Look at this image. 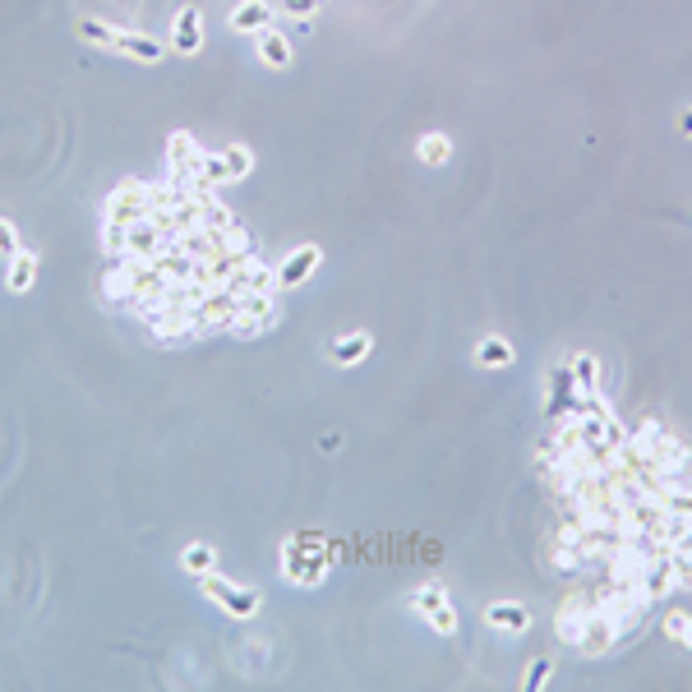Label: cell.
Wrapping results in <instances>:
<instances>
[{
    "instance_id": "1",
    "label": "cell",
    "mask_w": 692,
    "mask_h": 692,
    "mask_svg": "<svg viewBox=\"0 0 692 692\" xmlns=\"http://www.w3.org/2000/svg\"><path fill=\"white\" fill-rule=\"evenodd\" d=\"M328 568H333V554H328L323 540L291 536L287 545H282V577H287L291 586H319L323 577H328Z\"/></svg>"
},
{
    "instance_id": "27",
    "label": "cell",
    "mask_w": 692,
    "mask_h": 692,
    "mask_svg": "<svg viewBox=\"0 0 692 692\" xmlns=\"http://www.w3.org/2000/svg\"><path fill=\"white\" fill-rule=\"evenodd\" d=\"M19 250H24V245H19V231H14V222H10V217H0V259H14Z\"/></svg>"
},
{
    "instance_id": "5",
    "label": "cell",
    "mask_w": 692,
    "mask_h": 692,
    "mask_svg": "<svg viewBox=\"0 0 692 692\" xmlns=\"http://www.w3.org/2000/svg\"><path fill=\"white\" fill-rule=\"evenodd\" d=\"M277 323H282V310H277L273 291H250V296H240L236 305V319H231V337H263L273 333Z\"/></svg>"
},
{
    "instance_id": "31",
    "label": "cell",
    "mask_w": 692,
    "mask_h": 692,
    "mask_svg": "<svg viewBox=\"0 0 692 692\" xmlns=\"http://www.w3.org/2000/svg\"><path fill=\"white\" fill-rule=\"evenodd\" d=\"M679 134H688V139H692V111H683V116H679Z\"/></svg>"
},
{
    "instance_id": "28",
    "label": "cell",
    "mask_w": 692,
    "mask_h": 692,
    "mask_svg": "<svg viewBox=\"0 0 692 692\" xmlns=\"http://www.w3.org/2000/svg\"><path fill=\"white\" fill-rule=\"evenodd\" d=\"M319 5H323V0H282V10H287L296 24H310L314 14H319Z\"/></svg>"
},
{
    "instance_id": "26",
    "label": "cell",
    "mask_w": 692,
    "mask_h": 692,
    "mask_svg": "<svg viewBox=\"0 0 692 692\" xmlns=\"http://www.w3.org/2000/svg\"><path fill=\"white\" fill-rule=\"evenodd\" d=\"M665 554H669V563H674V577H679V591H692V549L669 545Z\"/></svg>"
},
{
    "instance_id": "19",
    "label": "cell",
    "mask_w": 692,
    "mask_h": 692,
    "mask_svg": "<svg viewBox=\"0 0 692 692\" xmlns=\"http://www.w3.org/2000/svg\"><path fill=\"white\" fill-rule=\"evenodd\" d=\"M37 268H42V263H37V254L33 250H19L10 259V268H5V291H10V296H24V291H33L37 287Z\"/></svg>"
},
{
    "instance_id": "25",
    "label": "cell",
    "mask_w": 692,
    "mask_h": 692,
    "mask_svg": "<svg viewBox=\"0 0 692 692\" xmlns=\"http://www.w3.org/2000/svg\"><path fill=\"white\" fill-rule=\"evenodd\" d=\"M549 674H554V660L549 656H536L531 665H526V674H522V692H540L549 683Z\"/></svg>"
},
{
    "instance_id": "22",
    "label": "cell",
    "mask_w": 692,
    "mask_h": 692,
    "mask_svg": "<svg viewBox=\"0 0 692 692\" xmlns=\"http://www.w3.org/2000/svg\"><path fill=\"white\" fill-rule=\"evenodd\" d=\"M74 33L84 37L88 47L116 51V37H120V28H116V24H107V19H93V14H84V19H79V24H74Z\"/></svg>"
},
{
    "instance_id": "23",
    "label": "cell",
    "mask_w": 692,
    "mask_h": 692,
    "mask_svg": "<svg viewBox=\"0 0 692 692\" xmlns=\"http://www.w3.org/2000/svg\"><path fill=\"white\" fill-rule=\"evenodd\" d=\"M568 365H573V379H577V393L582 397H596L600 393V383H605V370H600V360L596 356H573L568 360Z\"/></svg>"
},
{
    "instance_id": "21",
    "label": "cell",
    "mask_w": 692,
    "mask_h": 692,
    "mask_svg": "<svg viewBox=\"0 0 692 692\" xmlns=\"http://www.w3.org/2000/svg\"><path fill=\"white\" fill-rule=\"evenodd\" d=\"M517 360V351H513V342H508V337H485V342L476 346V365L480 370H508V365H513Z\"/></svg>"
},
{
    "instance_id": "2",
    "label": "cell",
    "mask_w": 692,
    "mask_h": 692,
    "mask_svg": "<svg viewBox=\"0 0 692 692\" xmlns=\"http://www.w3.org/2000/svg\"><path fill=\"white\" fill-rule=\"evenodd\" d=\"M199 591L213 600L222 614H231L236 623L259 619V609H263V591H259V586H240V582H231V577H222V573L199 577Z\"/></svg>"
},
{
    "instance_id": "32",
    "label": "cell",
    "mask_w": 692,
    "mask_h": 692,
    "mask_svg": "<svg viewBox=\"0 0 692 692\" xmlns=\"http://www.w3.org/2000/svg\"><path fill=\"white\" fill-rule=\"evenodd\" d=\"M679 642H683V646H688V651H692V614H688V628H683V637H679Z\"/></svg>"
},
{
    "instance_id": "24",
    "label": "cell",
    "mask_w": 692,
    "mask_h": 692,
    "mask_svg": "<svg viewBox=\"0 0 692 692\" xmlns=\"http://www.w3.org/2000/svg\"><path fill=\"white\" fill-rule=\"evenodd\" d=\"M416 157L425 162V167H448L453 162V139L448 134H420V144H416Z\"/></svg>"
},
{
    "instance_id": "3",
    "label": "cell",
    "mask_w": 692,
    "mask_h": 692,
    "mask_svg": "<svg viewBox=\"0 0 692 692\" xmlns=\"http://www.w3.org/2000/svg\"><path fill=\"white\" fill-rule=\"evenodd\" d=\"M102 217H107L111 227H139L153 217V199H148V185L144 180H120L116 190L107 194L102 203Z\"/></svg>"
},
{
    "instance_id": "4",
    "label": "cell",
    "mask_w": 692,
    "mask_h": 692,
    "mask_svg": "<svg viewBox=\"0 0 692 692\" xmlns=\"http://www.w3.org/2000/svg\"><path fill=\"white\" fill-rule=\"evenodd\" d=\"M406 605L416 609L420 619L430 623L434 633L439 637H457V605H453V596H448V586H439V582H425V586H416L411 596H406Z\"/></svg>"
},
{
    "instance_id": "6",
    "label": "cell",
    "mask_w": 692,
    "mask_h": 692,
    "mask_svg": "<svg viewBox=\"0 0 692 692\" xmlns=\"http://www.w3.org/2000/svg\"><path fill=\"white\" fill-rule=\"evenodd\" d=\"M254 171V153L245 144H227V148H208L203 153V185H236Z\"/></svg>"
},
{
    "instance_id": "16",
    "label": "cell",
    "mask_w": 692,
    "mask_h": 692,
    "mask_svg": "<svg viewBox=\"0 0 692 692\" xmlns=\"http://www.w3.org/2000/svg\"><path fill=\"white\" fill-rule=\"evenodd\" d=\"M167 47L171 42H162V37H153V33H125V28H120V37H116V56L144 60V65H157V60L167 56Z\"/></svg>"
},
{
    "instance_id": "10",
    "label": "cell",
    "mask_w": 692,
    "mask_h": 692,
    "mask_svg": "<svg viewBox=\"0 0 692 692\" xmlns=\"http://www.w3.org/2000/svg\"><path fill=\"white\" fill-rule=\"evenodd\" d=\"M240 296L231 291H203L199 305H194V319H199V333H231V319H236Z\"/></svg>"
},
{
    "instance_id": "12",
    "label": "cell",
    "mask_w": 692,
    "mask_h": 692,
    "mask_svg": "<svg viewBox=\"0 0 692 692\" xmlns=\"http://www.w3.org/2000/svg\"><path fill=\"white\" fill-rule=\"evenodd\" d=\"M577 402H582V393H577V379H573V365H554V374H549V402H545V416L549 425H559V420H568L577 411Z\"/></svg>"
},
{
    "instance_id": "7",
    "label": "cell",
    "mask_w": 692,
    "mask_h": 692,
    "mask_svg": "<svg viewBox=\"0 0 692 692\" xmlns=\"http://www.w3.org/2000/svg\"><path fill=\"white\" fill-rule=\"evenodd\" d=\"M167 176L176 185H203V148L194 144V134L176 130L167 139Z\"/></svg>"
},
{
    "instance_id": "14",
    "label": "cell",
    "mask_w": 692,
    "mask_h": 692,
    "mask_svg": "<svg viewBox=\"0 0 692 692\" xmlns=\"http://www.w3.org/2000/svg\"><path fill=\"white\" fill-rule=\"evenodd\" d=\"M485 623L503 637H522L531 628V609L522 600H494V605H485Z\"/></svg>"
},
{
    "instance_id": "29",
    "label": "cell",
    "mask_w": 692,
    "mask_h": 692,
    "mask_svg": "<svg viewBox=\"0 0 692 692\" xmlns=\"http://www.w3.org/2000/svg\"><path fill=\"white\" fill-rule=\"evenodd\" d=\"M683 628H688V614H683V609H674V614H665V637H669V642H679V637H683Z\"/></svg>"
},
{
    "instance_id": "30",
    "label": "cell",
    "mask_w": 692,
    "mask_h": 692,
    "mask_svg": "<svg viewBox=\"0 0 692 692\" xmlns=\"http://www.w3.org/2000/svg\"><path fill=\"white\" fill-rule=\"evenodd\" d=\"M319 448H323V453H337V448H342V434H323Z\"/></svg>"
},
{
    "instance_id": "15",
    "label": "cell",
    "mask_w": 692,
    "mask_h": 692,
    "mask_svg": "<svg viewBox=\"0 0 692 692\" xmlns=\"http://www.w3.org/2000/svg\"><path fill=\"white\" fill-rule=\"evenodd\" d=\"M254 51H259V60L268 65V70H291L296 65V51H291V37L282 33V28H263V33H254Z\"/></svg>"
},
{
    "instance_id": "20",
    "label": "cell",
    "mask_w": 692,
    "mask_h": 692,
    "mask_svg": "<svg viewBox=\"0 0 692 692\" xmlns=\"http://www.w3.org/2000/svg\"><path fill=\"white\" fill-rule=\"evenodd\" d=\"M180 568L199 582V577H208V573H217V549L208 545V540H190V545L180 549Z\"/></svg>"
},
{
    "instance_id": "11",
    "label": "cell",
    "mask_w": 692,
    "mask_h": 692,
    "mask_svg": "<svg viewBox=\"0 0 692 692\" xmlns=\"http://www.w3.org/2000/svg\"><path fill=\"white\" fill-rule=\"evenodd\" d=\"M323 263V250L319 245H296V250L287 254V259H277V291H296L305 287L314 273H319Z\"/></svg>"
},
{
    "instance_id": "18",
    "label": "cell",
    "mask_w": 692,
    "mask_h": 692,
    "mask_svg": "<svg viewBox=\"0 0 692 692\" xmlns=\"http://www.w3.org/2000/svg\"><path fill=\"white\" fill-rule=\"evenodd\" d=\"M374 351V337L370 333H342L328 342V360H333L337 370H351V365H360V360Z\"/></svg>"
},
{
    "instance_id": "17",
    "label": "cell",
    "mask_w": 692,
    "mask_h": 692,
    "mask_svg": "<svg viewBox=\"0 0 692 692\" xmlns=\"http://www.w3.org/2000/svg\"><path fill=\"white\" fill-rule=\"evenodd\" d=\"M227 24L236 28V33L254 37V33H263V28H273V5H268V0H236V10L227 14Z\"/></svg>"
},
{
    "instance_id": "8",
    "label": "cell",
    "mask_w": 692,
    "mask_h": 692,
    "mask_svg": "<svg viewBox=\"0 0 692 692\" xmlns=\"http://www.w3.org/2000/svg\"><path fill=\"white\" fill-rule=\"evenodd\" d=\"M144 323H148V333H153V342H162V346H180V342H194V337H203L199 333V319H194V305L162 310V314H153V319H144Z\"/></svg>"
},
{
    "instance_id": "13",
    "label": "cell",
    "mask_w": 692,
    "mask_h": 692,
    "mask_svg": "<svg viewBox=\"0 0 692 692\" xmlns=\"http://www.w3.org/2000/svg\"><path fill=\"white\" fill-rule=\"evenodd\" d=\"M171 51L180 56H199L203 51V10L199 5H180L176 24H171Z\"/></svg>"
},
{
    "instance_id": "9",
    "label": "cell",
    "mask_w": 692,
    "mask_h": 692,
    "mask_svg": "<svg viewBox=\"0 0 692 692\" xmlns=\"http://www.w3.org/2000/svg\"><path fill=\"white\" fill-rule=\"evenodd\" d=\"M619 623L609 619L605 609H596L591 619L582 623V633H577V642H573V651L577 656H586V660H596V656H605V651H614L619 646Z\"/></svg>"
}]
</instances>
